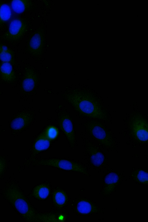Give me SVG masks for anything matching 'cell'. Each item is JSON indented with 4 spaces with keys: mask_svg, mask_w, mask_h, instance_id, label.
<instances>
[{
    "mask_svg": "<svg viewBox=\"0 0 148 222\" xmlns=\"http://www.w3.org/2000/svg\"><path fill=\"white\" fill-rule=\"evenodd\" d=\"M52 186L49 180L40 183L33 187L29 196L38 201H46L50 196Z\"/></svg>",
    "mask_w": 148,
    "mask_h": 222,
    "instance_id": "cell-13",
    "label": "cell"
},
{
    "mask_svg": "<svg viewBox=\"0 0 148 222\" xmlns=\"http://www.w3.org/2000/svg\"><path fill=\"white\" fill-rule=\"evenodd\" d=\"M28 167L37 168L39 166H49L66 171L78 172L88 175L87 168L80 162L65 158L50 157L44 158L41 156L29 158L27 160Z\"/></svg>",
    "mask_w": 148,
    "mask_h": 222,
    "instance_id": "cell-3",
    "label": "cell"
},
{
    "mask_svg": "<svg viewBox=\"0 0 148 222\" xmlns=\"http://www.w3.org/2000/svg\"><path fill=\"white\" fill-rule=\"evenodd\" d=\"M42 37L39 34H35L31 38L29 43V49L30 51L35 52L40 48L42 44Z\"/></svg>",
    "mask_w": 148,
    "mask_h": 222,
    "instance_id": "cell-21",
    "label": "cell"
},
{
    "mask_svg": "<svg viewBox=\"0 0 148 222\" xmlns=\"http://www.w3.org/2000/svg\"><path fill=\"white\" fill-rule=\"evenodd\" d=\"M10 7L7 4L0 3V25L8 21L12 16Z\"/></svg>",
    "mask_w": 148,
    "mask_h": 222,
    "instance_id": "cell-20",
    "label": "cell"
},
{
    "mask_svg": "<svg viewBox=\"0 0 148 222\" xmlns=\"http://www.w3.org/2000/svg\"><path fill=\"white\" fill-rule=\"evenodd\" d=\"M14 55L13 52L8 47L0 45V60L3 62L10 63L14 62Z\"/></svg>",
    "mask_w": 148,
    "mask_h": 222,
    "instance_id": "cell-19",
    "label": "cell"
},
{
    "mask_svg": "<svg viewBox=\"0 0 148 222\" xmlns=\"http://www.w3.org/2000/svg\"><path fill=\"white\" fill-rule=\"evenodd\" d=\"M37 77L36 74L30 68L26 69L22 82L24 90L26 92L32 90L35 86Z\"/></svg>",
    "mask_w": 148,
    "mask_h": 222,
    "instance_id": "cell-15",
    "label": "cell"
},
{
    "mask_svg": "<svg viewBox=\"0 0 148 222\" xmlns=\"http://www.w3.org/2000/svg\"><path fill=\"white\" fill-rule=\"evenodd\" d=\"M83 147L85 153L88 154L92 163L96 166H99L103 163L104 157L103 154L90 143L86 141Z\"/></svg>",
    "mask_w": 148,
    "mask_h": 222,
    "instance_id": "cell-14",
    "label": "cell"
},
{
    "mask_svg": "<svg viewBox=\"0 0 148 222\" xmlns=\"http://www.w3.org/2000/svg\"><path fill=\"white\" fill-rule=\"evenodd\" d=\"M26 28V24L22 20L18 18L14 19L10 23L4 37L10 41H17L24 34Z\"/></svg>",
    "mask_w": 148,
    "mask_h": 222,
    "instance_id": "cell-12",
    "label": "cell"
},
{
    "mask_svg": "<svg viewBox=\"0 0 148 222\" xmlns=\"http://www.w3.org/2000/svg\"><path fill=\"white\" fill-rule=\"evenodd\" d=\"M5 196L26 222H38L39 211L30 202L20 189L12 185L5 189Z\"/></svg>",
    "mask_w": 148,
    "mask_h": 222,
    "instance_id": "cell-2",
    "label": "cell"
},
{
    "mask_svg": "<svg viewBox=\"0 0 148 222\" xmlns=\"http://www.w3.org/2000/svg\"><path fill=\"white\" fill-rule=\"evenodd\" d=\"M70 214L67 209L39 212L37 215L38 222H67Z\"/></svg>",
    "mask_w": 148,
    "mask_h": 222,
    "instance_id": "cell-11",
    "label": "cell"
},
{
    "mask_svg": "<svg viewBox=\"0 0 148 222\" xmlns=\"http://www.w3.org/2000/svg\"><path fill=\"white\" fill-rule=\"evenodd\" d=\"M0 75L2 79L7 82L14 81L16 77L11 63L3 62L0 66Z\"/></svg>",
    "mask_w": 148,
    "mask_h": 222,
    "instance_id": "cell-16",
    "label": "cell"
},
{
    "mask_svg": "<svg viewBox=\"0 0 148 222\" xmlns=\"http://www.w3.org/2000/svg\"><path fill=\"white\" fill-rule=\"evenodd\" d=\"M119 180V177L115 173H111L106 177L104 181L103 192L106 194L109 193L113 190Z\"/></svg>",
    "mask_w": 148,
    "mask_h": 222,
    "instance_id": "cell-17",
    "label": "cell"
},
{
    "mask_svg": "<svg viewBox=\"0 0 148 222\" xmlns=\"http://www.w3.org/2000/svg\"><path fill=\"white\" fill-rule=\"evenodd\" d=\"M130 127L132 132L136 139L141 142L147 140L148 123L143 117L136 116L132 119Z\"/></svg>",
    "mask_w": 148,
    "mask_h": 222,
    "instance_id": "cell-10",
    "label": "cell"
},
{
    "mask_svg": "<svg viewBox=\"0 0 148 222\" xmlns=\"http://www.w3.org/2000/svg\"><path fill=\"white\" fill-rule=\"evenodd\" d=\"M56 121L60 132L65 136L69 147L74 150L78 147L74 116L67 108L60 104L56 107Z\"/></svg>",
    "mask_w": 148,
    "mask_h": 222,
    "instance_id": "cell-4",
    "label": "cell"
},
{
    "mask_svg": "<svg viewBox=\"0 0 148 222\" xmlns=\"http://www.w3.org/2000/svg\"><path fill=\"white\" fill-rule=\"evenodd\" d=\"M135 176L137 180L142 183L147 184L148 174L146 172L142 170L138 171Z\"/></svg>",
    "mask_w": 148,
    "mask_h": 222,
    "instance_id": "cell-22",
    "label": "cell"
},
{
    "mask_svg": "<svg viewBox=\"0 0 148 222\" xmlns=\"http://www.w3.org/2000/svg\"><path fill=\"white\" fill-rule=\"evenodd\" d=\"M70 206L71 214L78 217L88 215L94 210L93 206L90 201L81 195L72 199Z\"/></svg>",
    "mask_w": 148,
    "mask_h": 222,
    "instance_id": "cell-7",
    "label": "cell"
},
{
    "mask_svg": "<svg viewBox=\"0 0 148 222\" xmlns=\"http://www.w3.org/2000/svg\"><path fill=\"white\" fill-rule=\"evenodd\" d=\"M6 166L5 161L3 158L0 157V175L3 172Z\"/></svg>",
    "mask_w": 148,
    "mask_h": 222,
    "instance_id": "cell-23",
    "label": "cell"
},
{
    "mask_svg": "<svg viewBox=\"0 0 148 222\" xmlns=\"http://www.w3.org/2000/svg\"><path fill=\"white\" fill-rule=\"evenodd\" d=\"M55 143L49 138L44 126L33 137L30 147L29 158L36 157L41 153L49 150Z\"/></svg>",
    "mask_w": 148,
    "mask_h": 222,
    "instance_id": "cell-5",
    "label": "cell"
},
{
    "mask_svg": "<svg viewBox=\"0 0 148 222\" xmlns=\"http://www.w3.org/2000/svg\"><path fill=\"white\" fill-rule=\"evenodd\" d=\"M31 5L30 1L15 0L11 2V6L13 11L17 14L22 13L30 8Z\"/></svg>",
    "mask_w": 148,
    "mask_h": 222,
    "instance_id": "cell-18",
    "label": "cell"
},
{
    "mask_svg": "<svg viewBox=\"0 0 148 222\" xmlns=\"http://www.w3.org/2000/svg\"><path fill=\"white\" fill-rule=\"evenodd\" d=\"M81 124L84 125L87 131L104 145L110 147L113 145V143L111 136L99 124L93 122Z\"/></svg>",
    "mask_w": 148,
    "mask_h": 222,
    "instance_id": "cell-9",
    "label": "cell"
},
{
    "mask_svg": "<svg viewBox=\"0 0 148 222\" xmlns=\"http://www.w3.org/2000/svg\"><path fill=\"white\" fill-rule=\"evenodd\" d=\"M38 121L37 112L35 109L25 111L12 121L11 125L15 130L27 129Z\"/></svg>",
    "mask_w": 148,
    "mask_h": 222,
    "instance_id": "cell-8",
    "label": "cell"
},
{
    "mask_svg": "<svg viewBox=\"0 0 148 222\" xmlns=\"http://www.w3.org/2000/svg\"><path fill=\"white\" fill-rule=\"evenodd\" d=\"M50 196L51 209H68L70 205L71 198L64 188L59 185L52 186Z\"/></svg>",
    "mask_w": 148,
    "mask_h": 222,
    "instance_id": "cell-6",
    "label": "cell"
},
{
    "mask_svg": "<svg viewBox=\"0 0 148 222\" xmlns=\"http://www.w3.org/2000/svg\"><path fill=\"white\" fill-rule=\"evenodd\" d=\"M58 95L71 106L76 116L98 119L105 118L104 111L97 102L75 86L59 92Z\"/></svg>",
    "mask_w": 148,
    "mask_h": 222,
    "instance_id": "cell-1",
    "label": "cell"
}]
</instances>
